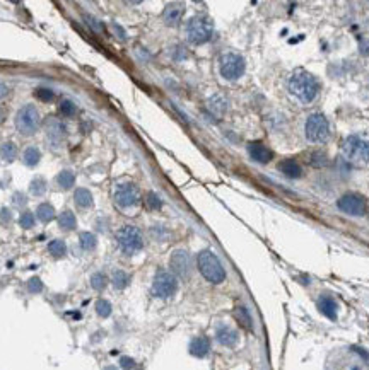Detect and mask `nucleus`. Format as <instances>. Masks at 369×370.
<instances>
[{
  "instance_id": "f257e3e1",
  "label": "nucleus",
  "mask_w": 369,
  "mask_h": 370,
  "mask_svg": "<svg viewBox=\"0 0 369 370\" xmlns=\"http://www.w3.org/2000/svg\"><path fill=\"white\" fill-rule=\"evenodd\" d=\"M318 89H320L318 80L314 78V76L306 72V70H296L289 77V90L302 102L313 101L318 94Z\"/></svg>"
},
{
  "instance_id": "f03ea898",
  "label": "nucleus",
  "mask_w": 369,
  "mask_h": 370,
  "mask_svg": "<svg viewBox=\"0 0 369 370\" xmlns=\"http://www.w3.org/2000/svg\"><path fill=\"white\" fill-rule=\"evenodd\" d=\"M197 263H198V270H200L202 276H204L207 282L217 285L226 280V270H224L222 263L219 261V258L215 256L212 251L205 249V251L198 252Z\"/></svg>"
},
{
  "instance_id": "7ed1b4c3",
  "label": "nucleus",
  "mask_w": 369,
  "mask_h": 370,
  "mask_svg": "<svg viewBox=\"0 0 369 370\" xmlns=\"http://www.w3.org/2000/svg\"><path fill=\"white\" fill-rule=\"evenodd\" d=\"M186 38L192 44H204L210 41L214 34V24L212 20L205 16H195L186 22Z\"/></svg>"
},
{
  "instance_id": "20e7f679",
  "label": "nucleus",
  "mask_w": 369,
  "mask_h": 370,
  "mask_svg": "<svg viewBox=\"0 0 369 370\" xmlns=\"http://www.w3.org/2000/svg\"><path fill=\"white\" fill-rule=\"evenodd\" d=\"M342 154L347 160L354 164H367L369 162V140L360 138L357 135L347 136L342 142Z\"/></svg>"
},
{
  "instance_id": "39448f33",
  "label": "nucleus",
  "mask_w": 369,
  "mask_h": 370,
  "mask_svg": "<svg viewBox=\"0 0 369 370\" xmlns=\"http://www.w3.org/2000/svg\"><path fill=\"white\" fill-rule=\"evenodd\" d=\"M40 126V111L35 104H24L16 114V128L21 135L31 136L38 132Z\"/></svg>"
},
{
  "instance_id": "423d86ee",
  "label": "nucleus",
  "mask_w": 369,
  "mask_h": 370,
  "mask_svg": "<svg viewBox=\"0 0 369 370\" xmlns=\"http://www.w3.org/2000/svg\"><path fill=\"white\" fill-rule=\"evenodd\" d=\"M117 240H118L120 249H122L125 254H135V252H139L144 246L142 232H140L135 226H123L117 232Z\"/></svg>"
},
{
  "instance_id": "0eeeda50",
  "label": "nucleus",
  "mask_w": 369,
  "mask_h": 370,
  "mask_svg": "<svg viewBox=\"0 0 369 370\" xmlns=\"http://www.w3.org/2000/svg\"><path fill=\"white\" fill-rule=\"evenodd\" d=\"M306 136L313 144H323L330 136V123L320 113L311 114L306 122Z\"/></svg>"
},
{
  "instance_id": "6e6552de",
  "label": "nucleus",
  "mask_w": 369,
  "mask_h": 370,
  "mask_svg": "<svg viewBox=\"0 0 369 370\" xmlns=\"http://www.w3.org/2000/svg\"><path fill=\"white\" fill-rule=\"evenodd\" d=\"M246 64L244 58L238 53H224L219 60V72L226 80H236L244 74Z\"/></svg>"
},
{
  "instance_id": "1a4fd4ad",
  "label": "nucleus",
  "mask_w": 369,
  "mask_h": 370,
  "mask_svg": "<svg viewBox=\"0 0 369 370\" xmlns=\"http://www.w3.org/2000/svg\"><path fill=\"white\" fill-rule=\"evenodd\" d=\"M178 290V280L171 272L159 270L152 282V294L159 298H169L176 294Z\"/></svg>"
},
{
  "instance_id": "9d476101",
  "label": "nucleus",
  "mask_w": 369,
  "mask_h": 370,
  "mask_svg": "<svg viewBox=\"0 0 369 370\" xmlns=\"http://www.w3.org/2000/svg\"><path fill=\"white\" fill-rule=\"evenodd\" d=\"M113 198H115V203H117L120 208H132V206L139 205L140 191L134 182H122V184H118L117 190H115Z\"/></svg>"
},
{
  "instance_id": "9b49d317",
  "label": "nucleus",
  "mask_w": 369,
  "mask_h": 370,
  "mask_svg": "<svg viewBox=\"0 0 369 370\" xmlns=\"http://www.w3.org/2000/svg\"><path fill=\"white\" fill-rule=\"evenodd\" d=\"M169 266H171L173 275L183 278V280L190 278V275H192V258H190L185 249H176L173 252L171 260H169Z\"/></svg>"
},
{
  "instance_id": "f8f14e48",
  "label": "nucleus",
  "mask_w": 369,
  "mask_h": 370,
  "mask_svg": "<svg viewBox=\"0 0 369 370\" xmlns=\"http://www.w3.org/2000/svg\"><path fill=\"white\" fill-rule=\"evenodd\" d=\"M337 206L342 212L349 215H354V217H362L366 214V202L359 196V194L349 193V194H343L342 198L337 202Z\"/></svg>"
},
{
  "instance_id": "ddd939ff",
  "label": "nucleus",
  "mask_w": 369,
  "mask_h": 370,
  "mask_svg": "<svg viewBox=\"0 0 369 370\" xmlns=\"http://www.w3.org/2000/svg\"><path fill=\"white\" fill-rule=\"evenodd\" d=\"M65 135H67V128L65 124L57 118H50L47 122V138L50 142V147H55L59 148L62 142H64Z\"/></svg>"
},
{
  "instance_id": "4468645a",
  "label": "nucleus",
  "mask_w": 369,
  "mask_h": 370,
  "mask_svg": "<svg viewBox=\"0 0 369 370\" xmlns=\"http://www.w3.org/2000/svg\"><path fill=\"white\" fill-rule=\"evenodd\" d=\"M248 154L255 162H260V164H267L273 159V154L270 148L267 147L262 142H251L248 144Z\"/></svg>"
},
{
  "instance_id": "2eb2a0df",
  "label": "nucleus",
  "mask_w": 369,
  "mask_h": 370,
  "mask_svg": "<svg viewBox=\"0 0 369 370\" xmlns=\"http://www.w3.org/2000/svg\"><path fill=\"white\" fill-rule=\"evenodd\" d=\"M215 338H217V342L221 343L222 346L233 348L234 344L238 343L239 336L233 328L226 326V324H221V326H217V330H215Z\"/></svg>"
},
{
  "instance_id": "dca6fc26",
  "label": "nucleus",
  "mask_w": 369,
  "mask_h": 370,
  "mask_svg": "<svg viewBox=\"0 0 369 370\" xmlns=\"http://www.w3.org/2000/svg\"><path fill=\"white\" fill-rule=\"evenodd\" d=\"M183 14H185L183 4H168L163 12V19L168 26H176L183 19Z\"/></svg>"
},
{
  "instance_id": "f3484780",
  "label": "nucleus",
  "mask_w": 369,
  "mask_h": 370,
  "mask_svg": "<svg viewBox=\"0 0 369 370\" xmlns=\"http://www.w3.org/2000/svg\"><path fill=\"white\" fill-rule=\"evenodd\" d=\"M316 306L318 309H320V312L323 316H326L331 321H335L337 319V302L333 300V298L330 297V295H320V298L316 300Z\"/></svg>"
},
{
  "instance_id": "a211bd4d",
  "label": "nucleus",
  "mask_w": 369,
  "mask_h": 370,
  "mask_svg": "<svg viewBox=\"0 0 369 370\" xmlns=\"http://www.w3.org/2000/svg\"><path fill=\"white\" fill-rule=\"evenodd\" d=\"M209 352H210V342L205 336H197L190 343V353L193 356H197V358H204V356L209 355Z\"/></svg>"
},
{
  "instance_id": "6ab92c4d",
  "label": "nucleus",
  "mask_w": 369,
  "mask_h": 370,
  "mask_svg": "<svg viewBox=\"0 0 369 370\" xmlns=\"http://www.w3.org/2000/svg\"><path fill=\"white\" fill-rule=\"evenodd\" d=\"M279 169H280V172L284 174V176L291 178V180H297V178L302 176V169H301L299 162L294 160V159L282 160L279 164Z\"/></svg>"
},
{
  "instance_id": "aec40b11",
  "label": "nucleus",
  "mask_w": 369,
  "mask_h": 370,
  "mask_svg": "<svg viewBox=\"0 0 369 370\" xmlns=\"http://www.w3.org/2000/svg\"><path fill=\"white\" fill-rule=\"evenodd\" d=\"M74 200H76V205L79 208H88V206L93 205V194H91L89 190L86 188H79L74 193Z\"/></svg>"
},
{
  "instance_id": "412c9836",
  "label": "nucleus",
  "mask_w": 369,
  "mask_h": 370,
  "mask_svg": "<svg viewBox=\"0 0 369 370\" xmlns=\"http://www.w3.org/2000/svg\"><path fill=\"white\" fill-rule=\"evenodd\" d=\"M76 226H77L76 215H74L70 210L62 212L60 217H59V227L62 228V230H74Z\"/></svg>"
},
{
  "instance_id": "4be33fe9",
  "label": "nucleus",
  "mask_w": 369,
  "mask_h": 370,
  "mask_svg": "<svg viewBox=\"0 0 369 370\" xmlns=\"http://www.w3.org/2000/svg\"><path fill=\"white\" fill-rule=\"evenodd\" d=\"M234 318H236V321L239 322V326H243L244 330H251V328H253L251 316H250V312H248L246 307H243V306L236 307V309H234Z\"/></svg>"
},
{
  "instance_id": "5701e85b",
  "label": "nucleus",
  "mask_w": 369,
  "mask_h": 370,
  "mask_svg": "<svg viewBox=\"0 0 369 370\" xmlns=\"http://www.w3.org/2000/svg\"><path fill=\"white\" fill-rule=\"evenodd\" d=\"M209 110L212 111L215 116H222L227 110V101L222 96H214L209 101Z\"/></svg>"
},
{
  "instance_id": "b1692460",
  "label": "nucleus",
  "mask_w": 369,
  "mask_h": 370,
  "mask_svg": "<svg viewBox=\"0 0 369 370\" xmlns=\"http://www.w3.org/2000/svg\"><path fill=\"white\" fill-rule=\"evenodd\" d=\"M111 284L117 290H123L127 288L128 284H130V275H128L127 272H123V270H117V272L113 273V276H111Z\"/></svg>"
},
{
  "instance_id": "393cba45",
  "label": "nucleus",
  "mask_w": 369,
  "mask_h": 370,
  "mask_svg": "<svg viewBox=\"0 0 369 370\" xmlns=\"http://www.w3.org/2000/svg\"><path fill=\"white\" fill-rule=\"evenodd\" d=\"M79 242H81V248L84 251H93L98 246V239L93 232H81L79 234Z\"/></svg>"
},
{
  "instance_id": "a878e982",
  "label": "nucleus",
  "mask_w": 369,
  "mask_h": 370,
  "mask_svg": "<svg viewBox=\"0 0 369 370\" xmlns=\"http://www.w3.org/2000/svg\"><path fill=\"white\" fill-rule=\"evenodd\" d=\"M40 159H41V152L38 147H28L23 154V162L26 166H30V168L38 164Z\"/></svg>"
},
{
  "instance_id": "bb28decb",
  "label": "nucleus",
  "mask_w": 369,
  "mask_h": 370,
  "mask_svg": "<svg viewBox=\"0 0 369 370\" xmlns=\"http://www.w3.org/2000/svg\"><path fill=\"white\" fill-rule=\"evenodd\" d=\"M48 251H50V254H52L53 258H64L65 254H67V246H65V242L64 240H60V239H53L52 242L48 244Z\"/></svg>"
},
{
  "instance_id": "cd10ccee",
  "label": "nucleus",
  "mask_w": 369,
  "mask_h": 370,
  "mask_svg": "<svg viewBox=\"0 0 369 370\" xmlns=\"http://www.w3.org/2000/svg\"><path fill=\"white\" fill-rule=\"evenodd\" d=\"M36 214H38V218L45 224L50 222L52 218H55V208H53L50 203H41V205H38Z\"/></svg>"
},
{
  "instance_id": "c85d7f7f",
  "label": "nucleus",
  "mask_w": 369,
  "mask_h": 370,
  "mask_svg": "<svg viewBox=\"0 0 369 370\" xmlns=\"http://www.w3.org/2000/svg\"><path fill=\"white\" fill-rule=\"evenodd\" d=\"M57 182H59L60 188L70 190L74 184H76V176H74L72 171H62L59 176H57Z\"/></svg>"
},
{
  "instance_id": "c756f323",
  "label": "nucleus",
  "mask_w": 369,
  "mask_h": 370,
  "mask_svg": "<svg viewBox=\"0 0 369 370\" xmlns=\"http://www.w3.org/2000/svg\"><path fill=\"white\" fill-rule=\"evenodd\" d=\"M308 162L313 168H323V166L328 164V157H326L321 150H316V152H311L308 156Z\"/></svg>"
},
{
  "instance_id": "7c9ffc66",
  "label": "nucleus",
  "mask_w": 369,
  "mask_h": 370,
  "mask_svg": "<svg viewBox=\"0 0 369 370\" xmlns=\"http://www.w3.org/2000/svg\"><path fill=\"white\" fill-rule=\"evenodd\" d=\"M16 156H18V148H16V145L12 142H6L0 147V157L4 160H14Z\"/></svg>"
},
{
  "instance_id": "2f4dec72",
  "label": "nucleus",
  "mask_w": 369,
  "mask_h": 370,
  "mask_svg": "<svg viewBox=\"0 0 369 370\" xmlns=\"http://www.w3.org/2000/svg\"><path fill=\"white\" fill-rule=\"evenodd\" d=\"M30 190H31V193L35 194V196H43V194L47 193V181H45L43 178L33 180Z\"/></svg>"
},
{
  "instance_id": "473e14b6",
  "label": "nucleus",
  "mask_w": 369,
  "mask_h": 370,
  "mask_svg": "<svg viewBox=\"0 0 369 370\" xmlns=\"http://www.w3.org/2000/svg\"><path fill=\"white\" fill-rule=\"evenodd\" d=\"M108 284V278L105 273L101 272H96L93 276H91V286H93L94 290H103Z\"/></svg>"
},
{
  "instance_id": "72a5a7b5",
  "label": "nucleus",
  "mask_w": 369,
  "mask_h": 370,
  "mask_svg": "<svg viewBox=\"0 0 369 370\" xmlns=\"http://www.w3.org/2000/svg\"><path fill=\"white\" fill-rule=\"evenodd\" d=\"M111 310H113V307H111V304L106 298H99L96 302V312L98 316H101V318H108V316L111 314Z\"/></svg>"
},
{
  "instance_id": "f704fd0d",
  "label": "nucleus",
  "mask_w": 369,
  "mask_h": 370,
  "mask_svg": "<svg viewBox=\"0 0 369 370\" xmlns=\"http://www.w3.org/2000/svg\"><path fill=\"white\" fill-rule=\"evenodd\" d=\"M35 214H31V212H23L19 217V226L23 228H33L35 227Z\"/></svg>"
},
{
  "instance_id": "c9c22d12",
  "label": "nucleus",
  "mask_w": 369,
  "mask_h": 370,
  "mask_svg": "<svg viewBox=\"0 0 369 370\" xmlns=\"http://www.w3.org/2000/svg\"><path fill=\"white\" fill-rule=\"evenodd\" d=\"M60 113L65 116V118H70V116H74L77 113V108L74 104L72 101H69V99H65V101L60 102Z\"/></svg>"
},
{
  "instance_id": "e433bc0d",
  "label": "nucleus",
  "mask_w": 369,
  "mask_h": 370,
  "mask_svg": "<svg viewBox=\"0 0 369 370\" xmlns=\"http://www.w3.org/2000/svg\"><path fill=\"white\" fill-rule=\"evenodd\" d=\"M35 96H36V99H40V101H43V102H50L53 98H55L53 90L48 89V87H40V89H36Z\"/></svg>"
},
{
  "instance_id": "4c0bfd02",
  "label": "nucleus",
  "mask_w": 369,
  "mask_h": 370,
  "mask_svg": "<svg viewBox=\"0 0 369 370\" xmlns=\"http://www.w3.org/2000/svg\"><path fill=\"white\" fill-rule=\"evenodd\" d=\"M146 202H147V206L149 208H152V210H159L161 206H163V202H161V198L157 196L156 193H147V198H146Z\"/></svg>"
},
{
  "instance_id": "58836bf2",
  "label": "nucleus",
  "mask_w": 369,
  "mask_h": 370,
  "mask_svg": "<svg viewBox=\"0 0 369 370\" xmlns=\"http://www.w3.org/2000/svg\"><path fill=\"white\" fill-rule=\"evenodd\" d=\"M28 290L31 294H40L43 290V282L40 280L38 276H33L30 282H28Z\"/></svg>"
},
{
  "instance_id": "ea45409f",
  "label": "nucleus",
  "mask_w": 369,
  "mask_h": 370,
  "mask_svg": "<svg viewBox=\"0 0 369 370\" xmlns=\"http://www.w3.org/2000/svg\"><path fill=\"white\" fill-rule=\"evenodd\" d=\"M120 367L125 370H132L135 367V360L130 358V356H122V358H120Z\"/></svg>"
},
{
  "instance_id": "a19ab883",
  "label": "nucleus",
  "mask_w": 369,
  "mask_h": 370,
  "mask_svg": "<svg viewBox=\"0 0 369 370\" xmlns=\"http://www.w3.org/2000/svg\"><path fill=\"white\" fill-rule=\"evenodd\" d=\"M359 50H360V53H362L364 56H367V55H369V40H366V38L360 40Z\"/></svg>"
},
{
  "instance_id": "79ce46f5",
  "label": "nucleus",
  "mask_w": 369,
  "mask_h": 370,
  "mask_svg": "<svg viewBox=\"0 0 369 370\" xmlns=\"http://www.w3.org/2000/svg\"><path fill=\"white\" fill-rule=\"evenodd\" d=\"M7 92H9V87H7L6 84H2V82H0V99H2V98H6Z\"/></svg>"
},
{
  "instance_id": "37998d69",
  "label": "nucleus",
  "mask_w": 369,
  "mask_h": 370,
  "mask_svg": "<svg viewBox=\"0 0 369 370\" xmlns=\"http://www.w3.org/2000/svg\"><path fill=\"white\" fill-rule=\"evenodd\" d=\"M16 198H18V200H16V203H18V205H19V203H26V196H23V194H16Z\"/></svg>"
},
{
  "instance_id": "c03bdc74",
  "label": "nucleus",
  "mask_w": 369,
  "mask_h": 370,
  "mask_svg": "<svg viewBox=\"0 0 369 370\" xmlns=\"http://www.w3.org/2000/svg\"><path fill=\"white\" fill-rule=\"evenodd\" d=\"M105 370H118V368H117V367H113V365H108V367H106Z\"/></svg>"
}]
</instances>
